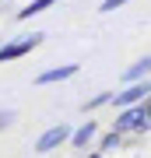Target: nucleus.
Returning a JSON list of instances; mask_svg holds the SVG:
<instances>
[{
	"label": "nucleus",
	"mask_w": 151,
	"mask_h": 158,
	"mask_svg": "<svg viewBox=\"0 0 151 158\" xmlns=\"http://www.w3.org/2000/svg\"><path fill=\"white\" fill-rule=\"evenodd\" d=\"M95 137H99V127H95V123H81V127L70 134V144L78 148V151H84V148L95 141Z\"/></svg>",
	"instance_id": "obj_6"
},
{
	"label": "nucleus",
	"mask_w": 151,
	"mask_h": 158,
	"mask_svg": "<svg viewBox=\"0 0 151 158\" xmlns=\"http://www.w3.org/2000/svg\"><path fill=\"white\" fill-rule=\"evenodd\" d=\"M148 74H151V56H141V60L134 63V67L127 70V81H130V85H134V81H144Z\"/></svg>",
	"instance_id": "obj_7"
},
{
	"label": "nucleus",
	"mask_w": 151,
	"mask_h": 158,
	"mask_svg": "<svg viewBox=\"0 0 151 158\" xmlns=\"http://www.w3.org/2000/svg\"><path fill=\"white\" fill-rule=\"evenodd\" d=\"M120 141H123V134H120V130H112V134H106V137H102V151H112V148H120Z\"/></svg>",
	"instance_id": "obj_9"
},
{
	"label": "nucleus",
	"mask_w": 151,
	"mask_h": 158,
	"mask_svg": "<svg viewBox=\"0 0 151 158\" xmlns=\"http://www.w3.org/2000/svg\"><path fill=\"white\" fill-rule=\"evenodd\" d=\"M109 102H112V91H102V95H95V98L84 102V113H88V109H99V106H109Z\"/></svg>",
	"instance_id": "obj_10"
},
{
	"label": "nucleus",
	"mask_w": 151,
	"mask_h": 158,
	"mask_svg": "<svg viewBox=\"0 0 151 158\" xmlns=\"http://www.w3.org/2000/svg\"><path fill=\"white\" fill-rule=\"evenodd\" d=\"M63 141H70V127H67V123H53L39 141H35V151H39V155H49V151H56Z\"/></svg>",
	"instance_id": "obj_2"
},
{
	"label": "nucleus",
	"mask_w": 151,
	"mask_h": 158,
	"mask_svg": "<svg viewBox=\"0 0 151 158\" xmlns=\"http://www.w3.org/2000/svg\"><path fill=\"white\" fill-rule=\"evenodd\" d=\"M14 123V109H4V113H0V130H7Z\"/></svg>",
	"instance_id": "obj_12"
},
{
	"label": "nucleus",
	"mask_w": 151,
	"mask_h": 158,
	"mask_svg": "<svg viewBox=\"0 0 151 158\" xmlns=\"http://www.w3.org/2000/svg\"><path fill=\"white\" fill-rule=\"evenodd\" d=\"M148 95H151V85H148V81H134L127 91L112 95V106H116V109H130V106H141Z\"/></svg>",
	"instance_id": "obj_4"
},
{
	"label": "nucleus",
	"mask_w": 151,
	"mask_h": 158,
	"mask_svg": "<svg viewBox=\"0 0 151 158\" xmlns=\"http://www.w3.org/2000/svg\"><path fill=\"white\" fill-rule=\"evenodd\" d=\"M78 74V63H63V67H53V70H42L35 77V85H56V81H67Z\"/></svg>",
	"instance_id": "obj_5"
},
{
	"label": "nucleus",
	"mask_w": 151,
	"mask_h": 158,
	"mask_svg": "<svg viewBox=\"0 0 151 158\" xmlns=\"http://www.w3.org/2000/svg\"><path fill=\"white\" fill-rule=\"evenodd\" d=\"M144 119H148V113H144V102H141V106L123 109V113L116 116V123H112V130H120V134H130V130H144Z\"/></svg>",
	"instance_id": "obj_3"
},
{
	"label": "nucleus",
	"mask_w": 151,
	"mask_h": 158,
	"mask_svg": "<svg viewBox=\"0 0 151 158\" xmlns=\"http://www.w3.org/2000/svg\"><path fill=\"white\" fill-rule=\"evenodd\" d=\"M53 4H60V0H32V4L25 7V11H18V21H28L32 14H42L46 7H53Z\"/></svg>",
	"instance_id": "obj_8"
},
{
	"label": "nucleus",
	"mask_w": 151,
	"mask_h": 158,
	"mask_svg": "<svg viewBox=\"0 0 151 158\" xmlns=\"http://www.w3.org/2000/svg\"><path fill=\"white\" fill-rule=\"evenodd\" d=\"M39 42H42V32L21 35L18 42H4V46H0V63H4V60H18V56H25V53H32Z\"/></svg>",
	"instance_id": "obj_1"
},
{
	"label": "nucleus",
	"mask_w": 151,
	"mask_h": 158,
	"mask_svg": "<svg viewBox=\"0 0 151 158\" xmlns=\"http://www.w3.org/2000/svg\"><path fill=\"white\" fill-rule=\"evenodd\" d=\"M127 4H130V0H102L99 11H102V14H112V11H120V7H127Z\"/></svg>",
	"instance_id": "obj_11"
}]
</instances>
